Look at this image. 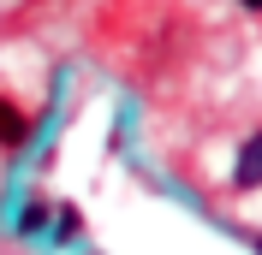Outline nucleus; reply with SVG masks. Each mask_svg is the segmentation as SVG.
I'll use <instances>...</instances> for the list:
<instances>
[{"label": "nucleus", "instance_id": "6", "mask_svg": "<svg viewBox=\"0 0 262 255\" xmlns=\"http://www.w3.org/2000/svg\"><path fill=\"white\" fill-rule=\"evenodd\" d=\"M256 255H262V238H256Z\"/></svg>", "mask_w": 262, "mask_h": 255}, {"label": "nucleus", "instance_id": "4", "mask_svg": "<svg viewBox=\"0 0 262 255\" xmlns=\"http://www.w3.org/2000/svg\"><path fill=\"white\" fill-rule=\"evenodd\" d=\"M54 232H60V238H78V232H83V220H78V208H72V202L54 208Z\"/></svg>", "mask_w": 262, "mask_h": 255}, {"label": "nucleus", "instance_id": "2", "mask_svg": "<svg viewBox=\"0 0 262 255\" xmlns=\"http://www.w3.org/2000/svg\"><path fill=\"white\" fill-rule=\"evenodd\" d=\"M24 143H30V113L0 95V148H24Z\"/></svg>", "mask_w": 262, "mask_h": 255}, {"label": "nucleus", "instance_id": "3", "mask_svg": "<svg viewBox=\"0 0 262 255\" xmlns=\"http://www.w3.org/2000/svg\"><path fill=\"white\" fill-rule=\"evenodd\" d=\"M48 220H54V208L42 202V196H30V202L18 208V232H24V238H36V232H48Z\"/></svg>", "mask_w": 262, "mask_h": 255}, {"label": "nucleus", "instance_id": "5", "mask_svg": "<svg viewBox=\"0 0 262 255\" xmlns=\"http://www.w3.org/2000/svg\"><path fill=\"white\" fill-rule=\"evenodd\" d=\"M238 6H245V12H262V0H238Z\"/></svg>", "mask_w": 262, "mask_h": 255}, {"label": "nucleus", "instance_id": "1", "mask_svg": "<svg viewBox=\"0 0 262 255\" xmlns=\"http://www.w3.org/2000/svg\"><path fill=\"white\" fill-rule=\"evenodd\" d=\"M232 190H262V131H250L232 160Z\"/></svg>", "mask_w": 262, "mask_h": 255}]
</instances>
